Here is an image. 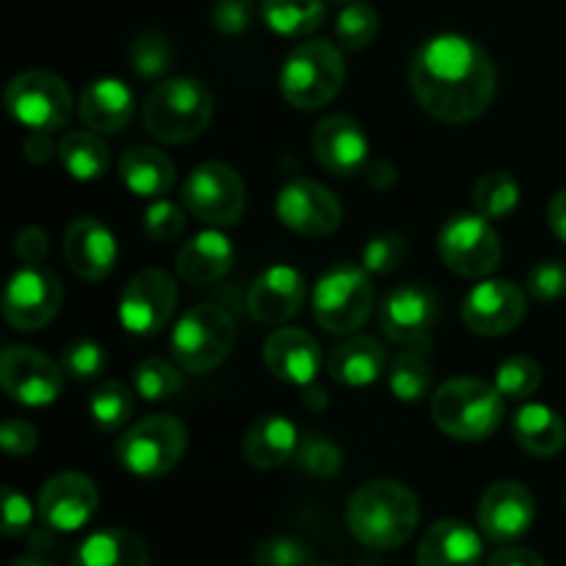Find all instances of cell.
<instances>
[{
	"mask_svg": "<svg viewBox=\"0 0 566 566\" xmlns=\"http://www.w3.org/2000/svg\"><path fill=\"white\" fill-rule=\"evenodd\" d=\"M409 86L420 108L448 125L473 122L492 105L497 70L490 53L462 33L426 39L409 64Z\"/></svg>",
	"mask_w": 566,
	"mask_h": 566,
	"instance_id": "1",
	"label": "cell"
},
{
	"mask_svg": "<svg viewBox=\"0 0 566 566\" xmlns=\"http://www.w3.org/2000/svg\"><path fill=\"white\" fill-rule=\"evenodd\" d=\"M346 523L354 539L368 551H396V547L407 545L418 531V495L401 481H368L348 501Z\"/></svg>",
	"mask_w": 566,
	"mask_h": 566,
	"instance_id": "2",
	"label": "cell"
},
{
	"mask_svg": "<svg viewBox=\"0 0 566 566\" xmlns=\"http://www.w3.org/2000/svg\"><path fill=\"white\" fill-rule=\"evenodd\" d=\"M144 127L164 144H188L208 130L213 94L197 77L160 81L144 99Z\"/></svg>",
	"mask_w": 566,
	"mask_h": 566,
	"instance_id": "3",
	"label": "cell"
},
{
	"mask_svg": "<svg viewBox=\"0 0 566 566\" xmlns=\"http://www.w3.org/2000/svg\"><path fill=\"white\" fill-rule=\"evenodd\" d=\"M431 418L451 440L481 442L501 429L506 398L481 379H451L431 396Z\"/></svg>",
	"mask_w": 566,
	"mask_h": 566,
	"instance_id": "4",
	"label": "cell"
},
{
	"mask_svg": "<svg viewBox=\"0 0 566 566\" xmlns=\"http://www.w3.org/2000/svg\"><path fill=\"white\" fill-rule=\"evenodd\" d=\"M346 83V61L337 44L310 39L291 50L280 70V92L298 111H318L340 94Z\"/></svg>",
	"mask_w": 566,
	"mask_h": 566,
	"instance_id": "5",
	"label": "cell"
},
{
	"mask_svg": "<svg viewBox=\"0 0 566 566\" xmlns=\"http://www.w3.org/2000/svg\"><path fill=\"white\" fill-rule=\"evenodd\" d=\"M238 324L221 304L205 302L188 310L171 329L175 363L188 374H210L232 354Z\"/></svg>",
	"mask_w": 566,
	"mask_h": 566,
	"instance_id": "6",
	"label": "cell"
},
{
	"mask_svg": "<svg viewBox=\"0 0 566 566\" xmlns=\"http://www.w3.org/2000/svg\"><path fill=\"white\" fill-rule=\"evenodd\" d=\"M186 448V426L171 415H153L133 423L116 440V459L138 479H160L180 464Z\"/></svg>",
	"mask_w": 566,
	"mask_h": 566,
	"instance_id": "7",
	"label": "cell"
},
{
	"mask_svg": "<svg viewBox=\"0 0 566 566\" xmlns=\"http://www.w3.org/2000/svg\"><path fill=\"white\" fill-rule=\"evenodd\" d=\"M374 310L370 274L359 265H335L313 291V315L332 335H352L368 321Z\"/></svg>",
	"mask_w": 566,
	"mask_h": 566,
	"instance_id": "8",
	"label": "cell"
},
{
	"mask_svg": "<svg viewBox=\"0 0 566 566\" xmlns=\"http://www.w3.org/2000/svg\"><path fill=\"white\" fill-rule=\"evenodd\" d=\"M6 111L31 133H55L70 125L75 103L59 75L31 70L6 86Z\"/></svg>",
	"mask_w": 566,
	"mask_h": 566,
	"instance_id": "9",
	"label": "cell"
},
{
	"mask_svg": "<svg viewBox=\"0 0 566 566\" xmlns=\"http://www.w3.org/2000/svg\"><path fill=\"white\" fill-rule=\"evenodd\" d=\"M448 269L468 280H484L501 265L503 247L490 219L479 213H457L442 224L437 235Z\"/></svg>",
	"mask_w": 566,
	"mask_h": 566,
	"instance_id": "10",
	"label": "cell"
},
{
	"mask_svg": "<svg viewBox=\"0 0 566 566\" xmlns=\"http://www.w3.org/2000/svg\"><path fill=\"white\" fill-rule=\"evenodd\" d=\"M182 205L205 224L230 227L247 210V186L232 166L208 160L188 175Z\"/></svg>",
	"mask_w": 566,
	"mask_h": 566,
	"instance_id": "11",
	"label": "cell"
},
{
	"mask_svg": "<svg viewBox=\"0 0 566 566\" xmlns=\"http://www.w3.org/2000/svg\"><path fill=\"white\" fill-rule=\"evenodd\" d=\"M64 302L61 280L44 265H22L6 282L0 313L14 329L36 332L59 315Z\"/></svg>",
	"mask_w": 566,
	"mask_h": 566,
	"instance_id": "12",
	"label": "cell"
},
{
	"mask_svg": "<svg viewBox=\"0 0 566 566\" xmlns=\"http://www.w3.org/2000/svg\"><path fill=\"white\" fill-rule=\"evenodd\" d=\"M177 310V282L164 269H144L125 285L119 298V324L138 337L158 335Z\"/></svg>",
	"mask_w": 566,
	"mask_h": 566,
	"instance_id": "13",
	"label": "cell"
},
{
	"mask_svg": "<svg viewBox=\"0 0 566 566\" xmlns=\"http://www.w3.org/2000/svg\"><path fill=\"white\" fill-rule=\"evenodd\" d=\"M0 390L22 407H48L64 390V370L31 346L0 352Z\"/></svg>",
	"mask_w": 566,
	"mask_h": 566,
	"instance_id": "14",
	"label": "cell"
},
{
	"mask_svg": "<svg viewBox=\"0 0 566 566\" xmlns=\"http://www.w3.org/2000/svg\"><path fill=\"white\" fill-rule=\"evenodd\" d=\"M276 219L298 235L321 238L340 227L343 205L321 182L293 177L276 193Z\"/></svg>",
	"mask_w": 566,
	"mask_h": 566,
	"instance_id": "15",
	"label": "cell"
},
{
	"mask_svg": "<svg viewBox=\"0 0 566 566\" xmlns=\"http://www.w3.org/2000/svg\"><path fill=\"white\" fill-rule=\"evenodd\" d=\"M523 287L512 280H484L468 293L462 304V318L473 335L501 337L517 329L525 318Z\"/></svg>",
	"mask_w": 566,
	"mask_h": 566,
	"instance_id": "16",
	"label": "cell"
},
{
	"mask_svg": "<svg viewBox=\"0 0 566 566\" xmlns=\"http://www.w3.org/2000/svg\"><path fill=\"white\" fill-rule=\"evenodd\" d=\"M536 517V501L520 481H495L479 503V528L495 545L523 539Z\"/></svg>",
	"mask_w": 566,
	"mask_h": 566,
	"instance_id": "17",
	"label": "cell"
},
{
	"mask_svg": "<svg viewBox=\"0 0 566 566\" xmlns=\"http://www.w3.org/2000/svg\"><path fill=\"white\" fill-rule=\"evenodd\" d=\"M99 492L94 481L83 473H59L44 481L39 490L36 512L50 531L72 534L94 517Z\"/></svg>",
	"mask_w": 566,
	"mask_h": 566,
	"instance_id": "18",
	"label": "cell"
},
{
	"mask_svg": "<svg viewBox=\"0 0 566 566\" xmlns=\"http://www.w3.org/2000/svg\"><path fill=\"white\" fill-rule=\"evenodd\" d=\"M440 318V298L426 285H401L387 293L379 324L390 340L403 346H426V337Z\"/></svg>",
	"mask_w": 566,
	"mask_h": 566,
	"instance_id": "19",
	"label": "cell"
},
{
	"mask_svg": "<svg viewBox=\"0 0 566 566\" xmlns=\"http://www.w3.org/2000/svg\"><path fill=\"white\" fill-rule=\"evenodd\" d=\"M313 153L335 177L359 175L370 166V142L363 125L346 114H332L315 125Z\"/></svg>",
	"mask_w": 566,
	"mask_h": 566,
	"instance_id": "20",
	"label": "cell"
},
{
	"mask_svg": "<svg viewBox=\"0 0 566 566\" xmlns=\"http://www.w3.org/2000/svg\"><path fill=\"white\" fill-rule=\"evenodd\" d=\"M304 296H307V282L293 265H271L254 276L247 307L260 324L280 326L302 310Z\"/></svg>",
	"mask_w": 566,
	"mask_h": 566,
	"instance_id": "21",
	"label": "cell"
},
{
	"mask_svg": "<svg viewBox=\"0 0 566 566\" xmlns=\"http://www.w3.org/2000/svg\"><path fill=\"white\" fill-rule=\"evenodd\" d=\"M119 247L116 238L103 221L83 216L75 219L64 232V260L70 271L81 280L99 282L114 271Z\"/></svg>",
	"mask_w": 566,
	"mask_h": 566,
	"instance_id": "22",
	"label": "cell"
},
{
	"mask_svg": "<svg viewBox=\"0 0 566 566\" xmlns=\"http://www.w3.org/2000/svg\"><path fill=\"white\" fill-rule=\"evenodd\" d=\"M263 359L265 368L276 379L287 381V385L307 387L313 385L321 365H324V352H321L318 340L310 332L296 329V326H280V329L265 337Z\"/></svg>",
	"mask_w": 566,
	"mask_h": 566,
	"instance_id": "23",
	"label": "cell"
},
{
	"mask_svg": "<svg viewBox=\"0 0 566 566\" xmlns=\"http://www.w3.org/2000/svg\"><path fill=\"white\" fill-rule=\"evenodd\" d=\"M484 542L462 520H440L426 531L415 566H481Z\"/></svg>",
	"mask_w": 566,
	"mask_h": 566,
	"instance_id": "24",
	"label": "cell"
},
{
	"mask_svg": "<svg viewBox=\"0 0 566 566\" xmlns=\"http://www.w3.org/2000/svg\"><path fill=\"white\" fill-rule=\"evenodd\" d=\"M232 263H235L232 241L221 232V227H210L182 243L177 254V274L191 285H213L230 274Z\"/></svg>",
	"mask_w": 566,
	"mask_h": 566,
	"instance_id": "25",
	"label": "cell"
},
{
	"mask_svg": "<svg viewBox=\"0 0 566 566\" xmlns=\"http://www.w3.org/2000/svg\"><path fill=\"white\" fill-rule=\"evenodd\" d=\"M133 108L136 99L122 77H97L77 99V114L94 133H119L133 119Z\"/></svg>",
	"mask_w": 566,
	"mask_h": 566,
	"instance_id": "26",
	"label": "cell"
},
{
	"mask_svg": "<svg viewBox=\"0 0 566 566\" xmlns=\"http://www.w3.org/2000/svg\"><path fill=\"white\" fill-rule=\"evenodd\" d=\"M298 429L285 415H263L243 437V457L258 470H276L298 451Z\"/></svg>",
	"mask_w": 566,
	"mask_h": 566,
	"instance_id": "27",
	"label": "cell"
},
{
	"mask_svg": "<svg viewBox=\"0 0 566 566\" xmlns=\"http://www.w3.org/2000/svg\"><path fill=\"white\" fill-rule=\"evenodd\" d=\"M387 352L374 337H346L326 359V370L343 387H368L385 374Z\"/></svg>",
	"mask_w": 566,
	"mask_h": 566,
	"instance_id": "28",
	"label": "cell"
},
{
	"mask_svg": "<svg viewBox=\"0 0 566 566\" xmlns=\"http://www.w3.org/2000/svg\"><path fill=\"white\" fill-rule=\"evenodd\" d=\"M514 440L525 453L536 459H551L566 446V423L556 409L545 403H525L512 420Z\"/></svg>",
	"mask_w": 566,
	"mask_h": 566,
	"instance_id": "29",
	"label": "cell"
},
{
	"mask_svg": "<svg viewBox=\"0 0 566 566\" xmlns=\"http://www.w3.org/2000/svg\"><path fill=\"white\" fill-rule=\"evenodd\" d=\"M119 177L130 193L142 199H160L175 186V164L153 147H133L122 155Z\"/></svg>",
	"mask_w": 566,
	"mask_h": 566,
	"instance_id": "30",
	"label": "cell"
},
{
	"mask_svg": "<svg viewBox=\"0 0 566 566\" xmlns=\"http://www.w3.org/2000/svg\"><path fill=\"white\" fill-rule=\"evenodd\" d=\"M70 566H149V551L133 531L108 528L86 536Z\"/></svg>",
	"mask_w": 566,
	"mask_h": 566,
	"instance_id": "31",
	"label": "cell"
},
{
	"mask_svg": "<svg viewBox=\"0 0 566 566\" xmlns=\"http://www.w3.org/2000/svg\"><path fill=\"white\" fill-rule=\"evenodd\" d=\"M66 175L81 182L99 180L111 166V149L94 130H70L55 144Z\"/></svg>",
	"mask_w": 566,
	"mask_h": 566,
	"instance_id": "32",
	"label": "cell"
},
{
	"mask_svg": "<svg viewBox=\"0 0 566 566\" xmlns=\"http://www.w3.org/2000/svg\"><path fill=\"white\" fill-rule=\"evenodd\" d=\"M324 0H263V22L285 39H304L324 25Z\"/></svg>",
	"mask_w": 566,
	"mask_h": 566,
	"instance_id": "33",
	"label": "cell"
},
{
	"mask_svg": "<svg viewBox=\"0 0 566 566\" xmlns=\"http://www.w3.org/2000/svg\"><path fill=\"white\" fill-rule=\"evenodd\" d=\"M520 182L514 180L512 171H490V175L481 177L473 188V208L475 213L484 216L490 221L509 219L514 210L520 208Z\"/></svg>",
	"mask_w": 566,
	"mask_h": 566,
	"instance_id": "34",
	"label": "cell"
},
{
	"mask_svg": "<svg viewBox=\"0 0 566 566\" xmlns=\"http://www.w3.org/2000/svg\"><path fill=\"white\" fill-rule=\"evenodd\" d=\"M390 392L398 401H420L431 390V365L426 346H409L390 365Z\"/></svg>",
	"mask_w": 566,
	"mask_h": 566,
	"instance_id": "35",
	"label": "cell"
},
{
	"mask_svg": "<svg viewBox=\"0 0 566 566\" xmlns=\"http://www.w3.org/2000/svg\"><path fill=\"white\" fill-rule=\"evenodd\" d=\"M133 392L125 381H103L97 390L88 396V412L97 423L99 431H119L122 426L130 423V415L136 409Z\"/></svg>",
	"mask_w": 566,
	"mask_h": 566,
	"instance_id": "36",
	"label": "cell"
},
{
	"mask_svg": "<svg viewBox=\"0 0 566 566\" xmlns=\"http://www.w3.org/2000/svg\"><path fill=\"white\" fill-rule=\"evenodd\" d=\"M335 36L343 50H365L379 36V11L368 3H346L335 20Z\"/></svg>",
	"mask_w": 566,
	"mask_h": 566,
	"instance_id": "37",
	"label": "cell"
},
{
	"mask_svg": "<svg viewBox=\"0 0 566 566\" xmlns=\"http://www.w3.org/2000/svg\"><path fill=\"white\" fill-rule=\"evenodd\" d=\"M182 387L180 370L166 359H144L138 368L133 370V390L144 398V401H166V398L177 396Z\"/></svg>",
	"mask_w": 566,
	"mask_h": 566,
	"instance_id": "38",
	"label": "cell"
},
{
	"mask_svg": "<svg viewBox=\"0 0 566 566\" xmlns=\"http://www.w3.org/2000/svg\"><path fill=\"white\" fill-rule=\"evenodd\" d=\"M542 385V368L531 357H512L501 363L495 374V390L503 398H514L523 401L531 398Z\"/></svg>",
	"mask_w": 566,
	"mask_h": 566,
	"instance_id": "39",
	"label": "cell"
},
{
	"mask_svg": "<svg viewBox=\"0 0 566 566\" xmlns=\"http://www.w3.org/2000/svg\"><path fill=\"white\" fill-rule=\"evenodd\" d=\"M175 48L160 33H142L130 48V66L142 77H160L171 70Z\"/></svg>",
	"mask_w": 566,
	"mask_h": 566,
	"instance_id": "40",
	"label": "cell"
},
{
	"mask_svg": "<svg viewBox=\"0 0 566 566\" xmlns=\"http://www.w3.org/2000/svg\"><path fill=\"white\" fill-rule=\"evenodd\" d=\"M407 260V241L396 232H381V235L370 238L363 249V269L368 274H392Z\"/></svg>",
	"mask_w": 566,
	"mask_h": 566,
	"instance_id": "41",
	"label": "cell"
},
{
	"mask_svg": "<svg viewBox=\"0 0 566 566\" xmlns=\"http://www.w3.org/2000/svg\"><path fill=\"white\" fill-rule=\"evenodd\" d=\"M298 468L313 479H332L340 473L343 468V453L335 442L321 440V437H310V440L298 442L296 451Z\"/></svg>",
	"mask_w": 566,
	"mask_h": 566,
	"instance_id": "42",
	"label": "cell"
},
{
	"mask_svg": "<svg viewBox=\"0 0 566 566\" xmlns=\"http://www.w3.org/2000/svg\"><path fill=\"white\" fill-rule=\"evenodd\" d=\"M105 365H108V354L94 340H75L61 354V370L77 381L97 379L105 370Z\"/></svg>",
	"mask_w": 566,
	"mask_h": 566,
	"instance_id": "43",
	"label": "cell"
},
{
	"mask_svg": "<svg viewBox=\"0 0 566 566\" xmlns=\"http://www.w3.org/2000/svg\"><path fill=\"white\" fill-rule=\"evenodd\" d=\"M186 210L164 197L155 199L147 208V213H144V232H147V238H153L158 243H169L175 238H180L186 232Z\"/></svg>",
	"mask_w": 566,
	"mask_h": 566,
	"instance_id": "44",
	"label": "cell"
},
{
	"mask_svg": "<svg viewBox=\"0 0 566 566\" xmlns=\"http://www.w3.org/2000/svg\"><path fill=\"white\" fill-rule=\"evenodd\" d=\"M33 517L36 512H33L31 501L14 486L0 484V536L20 539V536L31 534Z\"/></svg>",
	"mask_w": 566,
	"mask_h": 566,
	"instance_id": "45",
	"label": "cell"
},
{
	"mask_svg": "<svg viewBox=\"0 0 566 566\" xmlns=\"http://www.w3.org/2000/svg\"><path fill=\"white\" fill-rule=\"evenodd\" d=\"M258 566H313V551L293 536H269L254 551Z\"/></svg>",
	"mask_w": 566,
	"mask_h": 566,
	"instance_id": "46",
	"label": "cell"
},
{
	"mask_svg": "<svg viewBox=\"0 0 566 566\" xmlns=\"http://www.w3.org/2000/svg\"><path fill=\"white\" fill-rule=\"evenodd\" d=\"M528 293L536 302H558L566 296V263L542 260L528 271Z\"/></svg>",
	"mask_w": 566,
	"mask_h": 566,
	"instance_id": "47",
	"label": "cell"
},
{
	"mask_svg": "<svg viewBox=\"0 0 566 566\" xmlns=\"http://www.w3.org/2000/svg\"><path fill=\"white\" fill-rule=\"evenodd\" d=\"M36 446L39 431L33 423L20 418H11L0 423V451L3 453H9V457H28V453L36 451Z\"/></svg>",
	"mask_w": 566,
	"mask_h": 566,
	"instance_id": "48",
	"label": "cell"
},
{
	"mask_svg": "<svg viewBox=\"0 0 566 566\" xmlns=\"http://www.w3.org/2000/svg\"><path fill=\"white\" fill-rule=\"evenodd\" d=\"M252 22V0H216L213 25L227 36L243 33Z\"/></svg>",
	"mask_w": 566,
	"mask_h": 566,
	"instance_id": "49",
	"label": "cell"
},
{
	"mask_svg": "<svg viewBox=\"0 0 566 566\" xmlns=\"http://www.w3.org/2000/svg\"><path fill=\"white\" fill-rule=\"evenodd\" d=\"M48 249H50V241H48V232H44L42 227L31 224L25 227V230L17 232L14 252L25 265H42V260L48 258Z\"/></svg>",
	"mask_w": 566,
	"mask_h": 566,
	"instance_id": "50",
	"label": "cell"
},
{
	"mask_svg": "<svg viewBox=\"0 0 566 566\" xmlns=\"http://www.w3.org/2000/svg\"><path fill=\"white\" fill-rule=\"evenodd\" d=\"M486 566H547L545 558L531 547H503L490 558Z\"/></svg>",
	"mask_w": 566,
	"mask_h": 566,
	"instance_id": "51",
	"label": "cell"
},
{
	"mask_svg": "<svg viewBox=\"0 0 566 566\" xmlns=\"http://www.w3.org/2000/svg\"><path fill=\"white\" fill-rule=\"evenodd\" d=\"M547 224H551L553 235L562 238L566 243V188L551 199V208H547Z\"/></svg>",
	"mask_w": 566,
	"mask_h": 566,
	"instance_id": "52",
	"label": "cell"
},
{
	"mask_svg": "<svg viewBox=\"0 0 566 566\" xmlns=\"http://www.w3.org/2000/svg\"><path fill=\"white\" fill-rule=\"evenodd\" d=\"M50 133H31V138L25 142V155L33 164H44L53 155V142H50Z\"/></svg>",
	"mask_w": 566,
	"mask_h": 566,
	"instance_id": "53",
	"label": "cell"
},
{
	"mask_svg": "<svg viewBox=\"0 0 566 566\" xmlns=\"http://www.w3.org/2000/svg\"><path fill=\"white\" fill-rule=\"evenodd\" d=\"M9 566H55V562H50V558H44V556H20V558H14V562H11Z\"/></svg>",
	"mask_w": 566,
	"mask_h": 566,
	"instance_id": "54",
	"label": "cell"
},
{
	"mask_svg": "<svg viewBox=\"0 0 566 566\" xmlns=\"http://www.w3.org/2000/svg\"><path fill=\"white\" fill-rule=\"evenodd\" d=\"M332 3H357V0H332Z\"/></svg>",
	"mask_w": 566,
	"mask_h": 566,
	"instance_id": "55",
	"label": "cell"
},
{
	"mask_svg": "<svg viewBox=\"0 0 566 566\" xmlns=\"http://www.w3.org/2000/svg\"><path fill=\"white\" fill-rule=\"evenodd\" d=\"M313 566H332V564H313Z\"/></svg>",
	"mask_w": 566,
	"mask_h": 566,
	"instance_id": "56",
	"label": "cell"
},
{
	"mask_svg": "<svg viewBox=\"0 0 566 566\" xmlns=\"http://www.w3.org/2000/svg\"><path fill=\"white\" fill-rule=\"evenodd\" d=\"M564 501H566V495H564Z\"/></svg>",
	"mask_w": 566,
	"mask_h": 566,
	"instance_id": "57",
	"label": "cell"
}]
</instances>
